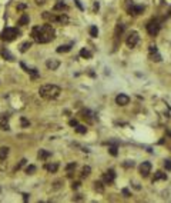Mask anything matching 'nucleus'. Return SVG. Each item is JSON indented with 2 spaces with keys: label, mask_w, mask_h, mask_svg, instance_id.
Listing matches in <instances>:
<instances>
[{
  "label": "nucleus",
  "mask_w": 171,
  "mask_h": 203,
  "mask_svg": "<svg viewBox=\"0 0 171 203\" xmlns=\"http://www.w3.org/2000/svg\"><path fill=\"white\" fill-rule=\"evenodd\" d=\"M79 116L82 117L83 120H87V123H93L94 122V114H93V112H90V110H87V109H83L82 112L79 113Z\"/></svg>",
  "instance_id": "6e6552de"
},
{
  "label": "nucleus",
  "mask_w": 171,
  "mask_h": 203,
  "mask_svg": "<svg viewBox=\"0 0 171 203\" xmlns=\"http://www.w3.org/2000/svg\"><path fill=\"white\" fill-rule=\"evenodd\" d=\"M57 17L58 16L54 15V13H49V12H44V13H43V19L50 22V23H57Z\"/></svg>",
  "instance_id": "f8f14e48"
},
{
  "label": "nucleus",
  "mask_w": 171,
  "mask_h": 203,
  "mask_svg": "<svg viewBox=\"0 0 171 203\" xmlns=\"http://www.w3.org/2000/svg\"><path fill=\"white\" fill-rule=\"evenodd\" d=\"M90 172H91V167H90V166H84L82 170V178H87L90 175Z\"/></svg>",
  "instance_id": "bb28decb"
},
{
  "label": "nucleus",
  "mask_w": 171,
  "mask_h": 203,
  "mask_svg": "<svg viewBox=\"0 0 171 203\" xmlns=\"http://www.w3.org/2000/svg\"><path fill=\"white\" fill-rule=\"evenodd\" d=\"M127 12L130 13L131 16H139V15H141L144 12V6H141V4H133L131 3L130 7H127Z\"/></svg>",
  "instance_id": "423d86ee"
},
{
  "label": "nucleus",
  "mask_w": 171,
  "mask_h": 203,
  "mask_svg": "<svg viewBox=\"0 0 171 203\" xmlns=\"http://www.w3.org/2000/svg\"><path fill=\"white\" fill-rule=\"evenodd\" d=\"M147 32L150 36H157L158 32H160V29H161V22L158 20V19H153V20H150L148 23H147Z\"/></svg>",
  "instance_id": "20e7f679"
},
{
  "label": "nucleus",
  "mask_w": 171,
  "mask_h": 203,
  "mask_svg": "<svg viewBox=\"0 0 171 203\" xmlns=\"http://www.w3.org/2000/svg\"><path fill=\"white\" fill-rule=\"evenodd\" d=\"M32 36L37 43H49L56 37V32L51 27V25L36 26V27H33Z\"/></svg>",
  "instance_id": "f257e3e1"
},
{
  "label": "nucleus",
  "mask_w": 171,
  "mask_h": 203,
  "mask_svg": "<svg viewBox=\"0 0 171 203\" xmlns=\"http://www.w3.org/2000/svg\"><path fill=\"white\" fill-rule=\"evenodd\" d=\"M34 172H36V166H33V164H30V166L26 167V173H27V175H33Z\"/></svg>",
  "instance_id": "473e14b6"
},
{
  "label": "nucleus",
  "mask_w": 171,
  "mask_h": 203,
  "mask_svg": "<svg viewBox=\"0 0 171 203\" xmlns=\"http://www.w3.org/2000/svg\"><path fill=\"white\" fill-rule=\"evenodd\" d=\"M57 23H60V25H67L69 23V17L66 16V15H58V17H57Z\"/></svg>",
  "instance_id": "4be33fe9"
},
{
  "label": "nucleus",
  "mask_w": 171,
  "mask_h": 203,
  "mask_svg": "<svg viewBox=\"0 0 171 203\" xmlns=\"http://www.w3.org/2000/svg\"><path fill=\"white\" fill-rule=\"evenodd\" d=\"M9 149L7 146H3V147H0V160H6V157L9 156Z\"/></svg>",
  "instance_id": "dca6fc26"
},
{
  "label": "nucleus",
  "mask_w": 171,
  "mask_h": 203,
  "mask_svg": "<svg viewBox=\"0 0 171 203\" xmlns=\"http://www.w3.org/2000/svg\"><path fill=\"white\" fill-rule=\"evenodd\" d=\"M70 126H73V127H76V126H77V124H79V122H77V120H76V119H74V120H70Z\"/></svg>",
  "instance_id": "4c0bfd02"
},
{
  "label": "nucleus",
  "mask_w": 171,
  "mask_h": 203,
  "mask_svg": "<svg viewBox=\"0 0 171 203\" xmlns=\"http://www.w3.org/2000/svg\"><path fill=\"white\" fill-rule=\"evenodd\" d=\"M23 9H26V4H25V3H20V4L17 6V10H23Z\"/></svg>",
  "instance_id": "ea45409f"
},
{
  "label": "nucleus",
  "mask_w": 171,
  "mask_h": 203,
  "mask_svg": "<svg viewBox=\"0 0 171 203\" xmlns=\"http://www.w3.org/2000/svg\"><path fill=\"white\" fill-rule=\"evenodd\" d=\"M150 59H151L153 62H160V60H161V56L158 55V52H155V53H150Z\"/></svg>",
  "instance_id": "cd10ccee"
},
{
  "label": "nucleus",
  "mask_w": 171,
  "mask_h": 203,
  "mask_svg": "<svg viewBox=\"0 0 171 203\" xmlns=\"http://www.w3.org/2000/svg\"><path fill=\"white\" fill-rule=\"evenodd\" d=\"M26 162H27V160H26V159H23L22 162H20V163H19V164H17L16 170H19V169H22V167H23V166H25V164H26Z\"/></svg>",
  "instance_id": "c9c22d12"
},
{
  "label": "nucleus",
  "mask_w": 171,
  "mask_h": 203,
  "mask_svg": "<svg viewBox=\"0 0 171 203\" xmlns=\"http://www.w3.org/2000/svg\"><path fill=\"white\" fill-rule=\"evenodd\" d=\"M61 93V89L56 86V84H43L40 89H39V95L43 99H47V100H53L57 99Z\"/></svg>",
  "instance_id": "f03ea898"
},
{
  "label": "nucleus",
  "mask_w": 171,
  "mask_h": 203,
  "mask_svg": "<svg viewBox=\"0 0 171 203\" xmlns=\"http://www.w3.org/2000/svg\"><path fill=\"white\" fill-rule=\"evenodd\" d=\"M22 67H23V69H25L26 72H27V73H29L30 76H32L33 79H36V77L39 76V73L36 72V69H29V67H26V66H25V63H22Z\"/></svg>",
  "instance_id": "f3484780"
},
{
  "label": "nucleus",
  "mask_w": 171,
  "mask_h": 203,
  "mask_svg": "<svg viewBox=\"0 0 171 203\" xmlns=\"http://www.w3.org/2000/svg\"><path fill=\"white\" fill-rule=\"evenodd\" d=\"M115 103L120 106H126L130 103V97H128L127 95H118V96L115 97Z\"/></svg>",
  "instance_id": "9d476101"
},
{
  "label": "nucleus",
  "mask_w": 171,
  "mask_h": 203,
  "mask_svg": "<svg viewBox=\"0 0 171 203\" xmlns=\"http://www.w3.org/2000/svg\"><path fill=\"white\" fill-rule=\"evenodd\" d=\"M108 150H110V153L113 154V156H117V147H115V146L108 147Z\"/></svg>",
  "instance_id": "f704fd0d"
},
{
  "label": "nucleus",
  "mask_w": 171,
  "mask_h": 203,
  "mask_svg": "<svg viewBox=\"0 0 171 203\" xmlns=\"http://www.w3.org/2000/svg\"><path fill=\"white\" fill-rule=\"evenodd\" d=\"M74 129H76V132H77V133H80V135H86V133H87V127H86V126H83V124H77Z\"/></svg>",
  "instance_id": "393cba45"
},
{
  "label": "nucleus",
  "mask_w": 171,
  "mask_h": 203,
  "mask_svg": "<svg viewBox=\"0 0 171 203\" xmlns=\"http://www.w3.org/2000/svg\"><path fill=\"white\" fill-rule=\"evenodd\" d=\"M76 166H77L76 163H70V164H67V166H66V170H67V173H69V176H70V175H71V172L76 169Z\"/></svg>",
  "instance_id": "7c9ffc66"
},
{
  "label": "nucleus",
  "mask_w": 171,
  "mask_h": 203,
  "mask_svg": "<svg viewBox=\"0 0 171 203\" xmlns=\"http://www.w3.org/2000/svg\"><path fill=\"white\" fill-rule=\"evenodd\" d=\"M22 124H23V126H29V122H27V120H26V119H22Z\"/></svg>",
  "instance_id": "79ce46f5"
},
{
  "label": "nucleus",
  "mask_w": 171,
  "mask_h": 203,
  "mask_svg": "<svg viewBox=\"0 0 171 203\" xmlns=\"http://www.w3.org/2000/svg\"><path fill=\"white\" fill-rule=\"evenodd\" d=\"M54 12H61L63 13V10H67V6H66L64 1H61V0H58L56 4H54V7H53Z\"/></svg>",
  "instance_id": "2eb2a0df"
},
{
  "label": "nucleus",
  "mask_w": 171,
  "mask_h": 203,
  "mask_svg": "<svg viewBox=\"0 0 171 203\" xmlns=\"http://www.w3.org/2000/svg\"><path fill=\"white\" fill-rule=\"evenodd\" d=\"M123 195L126 196V197H128V196H130V192H128V189H123Z\"/></svg>",
  "instance_id": "58836bf2"
},
{
  "label": "nucleus",
  "mask_w": 171,
  "mask_h": 203,
  "mask_svg": "<svg viewBox=\"0 0 171 203\" xmlns=\"http://www.w3.org/2000/svg\"><path fill=\"white\" fill-rule=\"evenodd\" d=\"M0 126L3 130H9V114L1 113L0 114Z\"/></svg>",
  "instance_id": "9b49d317"
},
{
  "label": "nucleus",
  "mask_w": 171,
  "mask_h": 203,
  "mask_svg": "<svg viewBox=\"0 0 171 203\" xmlns=\"http://www.w3.org/2000/svg\"><path fill=\"white\" fill-rule=\"evenodd\" d=\"M114 179H115V172H114L113 169L107 170L106 173H104V176H103V180L106 182L107 185H111V183L114 182Z\"/></svg>",
  "instance_id": "1a4fd4ad"
},
{
  "label": "nucleus",
  "mask_w": 171,
  "mask_h": 203,
  "mask_svg": "<svg viewBox=\"0 0 171 203\" xmlns=\"http://www.w3.org/2000/svg\"><path fill=\"white\" fill-rule=\"evenodd\" d=\"M37 157H39L40 160H46V159H49L50 157V152H47V150H39Z\"/></svg>",
  "instance_id": "6ab92c4d"
},
{
  "label": "nucleus",
  "mask_w": 171,
  "mask_h": 203,
  "mask_svg": "<svg viewBox=\"0 0 171 203\" xmlns=\"http://www.w3.org/2000/svg\"><path fill=\"white\" fill-rule=\"evenodd\" d=\"M71 50V44H64V46H58L57 52L58 53H66V52H70Z\"/></svg>",
  "instance_id": "b1692460"
},
{
  "label": "nucleus",
  "mask_w": 171,
  "mask_h": 203,
  "mask_svg": "<svg viewBox=\"0 0 171 203\" xmlns=\"http://www.w3.org/2000/svg\"><path fill=\"white\" fill-rule=\"evenodd\" d=\"M164 167H165V170L171 172V162L170 160H165V162H164Z\"/></svg>",
  "instance_id": "72a5a7b5"
},
{
  "label": "nucleus",
  "mask_w": 171,
  "mask_h": 203,
  "mask_svg": "<svg viewBox=\"0 0 171 203\" xmlns=\"http://www.w3.org/2000/svg\"><path fill=\"white\" fill-rule=\"evenodd\" d=\"M94 189H96L97 192H100V193H101V192L104 190V187H103V183H101V182H94Z\"/></svg>",
  "instance_id": "2f4dec72"
},
{
  "label": "nucleus",
  "mask_w": 171,
  "mask_h": 203,
  "mask_svg": "<svg viewBox=\"0 0 171 203\" xmlns=\"http://www.w3.org/2000/svg\"><path fill=\"white\" fill-rule=\"evenodd\" d=\"M29 15H26V13H23L22 15V17L19 19V26H26V25H29Z\"/></svg>",
  "instance_id": "a211bd4d"
},
{
  "label": "nucleus",
  "mask_w": 171,
  "mask_h": 203,
  "mask_svg": "<svg viewBox=\"0 0 171 203\" xmlns=\"http://www.w3.org/2000/svg\"><path fill=\"white\" fill-rule=\"evenodd\" d=\"M124 25L123 23H118L117 25V27H115V32H114V36H115V40H118L120 37H121V34H123V32H124Z\"/></svg>",
  "instance_id": "4468645a"
},
{
  "label": "nucleus",
  "mask_w": 171,
  "mask_h": 203,
  "mask_svg": "<svg viewBox=\"0 0 171 203\" xmlns=\"http://www.w3.org/2000/svg\"><path fill=\"white\" fill-rule=\"evenodd\" d=\"M46 1H47V0H36V3H37V4H44Z\"/></svg>",
  "instance_id": "37998d69"
},
{
  "label": "nucleus",
  "mask_w": 171,
  "mask_h": 203,
  "mask_svg": "<svg viewBox=\"0 0 171 203\" xmlns=\"http://www.w3.org/2000/svg\"><path fill=\"white\" fill-rule=\"evenodd\" d=\"M80 56L84 57V59H90V57H91V53H90L87 49H82L80 50Z\"/></svg>",
  "instance_id": "c756f323"
},
{
  "label": "nucleus",
  "mask_w": 171,
  "mask_h": 203,
  "mask_svg": "<svg viewBox=\"0 0 171 203\" xmlns=\"http://www.w3.org/2000/svg\"><path fill=\"white\" fill-rule=\"evenodd\" d=\"M140 40V36L137 32H130V34L127 36V39H126V43H127V46L133 49V47H136L137 46V43Z\"/></svg>",
  "instance_id": "39448f33"
},
{
  "label": "nucleus",
  "mask_w": 171,
  "mask_h": 203,
  "mask_svg": "<svg viewBox=\"0 0 171 203\" xmlns=\"http://www.w3.org/2000/svg\"><path fill=\"white\" fill-rule=\"evenodd\" d=\"M1 56L4 57L6 60H9V62H13V60H14V57L12 56V55H10V52H9V50H6V49L1 50Z\"/></svg>",
  "instance_id": "5701e85b"
},
{
  "label": "nucleus",
  "mask_w": 171,
  "mask_h": 203,
  "mask_svg": "<svg viewBox=\"0 0 171 203\" xmlns=\"http://www.w3.org/2000/svg\"><path fill=\"white\" fill-rule=\"evenodd\" d=\"M148 50H150V53H155V52H158V50H157V46H154V44H151Z\"/></svg>",
  "instance_id": "e433bc0d"
},
{
  "label": "nucleus",
  "mask_w": 171,
  "mask_h": 203,
  "mask_svg": "<svg viewBox=\"0 0 171 203\" xmlns=\"http://www.w3.org/2000/svg\"><path fill=\"white\" fill-rule=\"evenodd\" d=\"M79 186H80V183H79V182H76V183H73V185H71V187H73V189H79Z\"/></svg>",
  "instance_id": "a19ab883"
},
{
  "label": "nucleus",
  "mask_w": 171,
  "mask_h": 203,
  "mask_svg": "<svg viewBox=\"0 0 171 203\" xmlns=\"http://www.w3.org/2000/svg\"><path fill=\"white\" fill-rule=\"evenodd\" d=\"M30 47H32V41H25V43L20 46V52H22V53H25L26 50L30 49Z\"/></svg>",
  "instance_id": "a878e982"
},
{
  "label": "nucleus",
  "mask_w": 171,
  "mask_h": 203,
  "mask_svg": "<svg viewBox=\"0 0 171 203\" xmlns=\"http://www.w3.org/2000/svg\"><path fill=\"white\" fill-rule=\"evenodd\" d=\"M20 36V30H17L16 27H6L3 32L0 33V39L3 41H12L17 39Z\"/></svg>",
  "instance_id": "7ed1b4c3"
},
{
  "label": "nucleus",
  "mask_w": 171,
  "mask_h": 203,
  "mask_svg": "<svg viewBox=\"0 0 171 203\" xmlns=\"http://www.w3.org/2000/svg\"><path fill=\"white\" fill-rule=\"evenodd\" d=\"M90 36H91V37H97L98 36V29L96 26H91V27H90Z\"/></svg>",
  "instance_id": "c85d7f7f"
},
{
  "label": "nucleus",
  "mask_w": 171,
  "mask_h": 203,
  "mask_svg": "<svg viewBox=\"0 0 171 203\" xmlns=\"http://www.w3.org/2000/svg\"><path fill=\"white\" fill-rule=\"evenodd\" d=\"M46 66L49 67L50 70H56L57 67L60 66V62H58V60H54V59H50V60L46 62Z\"/></svg>",
  "instance_id": "ddd939ff"
},
{
  "label": "nucleus",
  "mask_w": 171,
  "mask_h": 203,
  "mask_svg": "<svg viewBox=\"0 0 171 203\" xmlns=\"http://www.w3.org/2000/svg\"><path fill=\"white\" fill-rule=\"evenodd\" d=\"M46 169H47L50 173H56L57 169H58V164H57V163H49V164H46Z\"/></svg>",
  "instance_id": "412c9836"
},
{
  "label": "nucleus",
  "mask_w": 171,
  "mask_h": 203,
  "mask_svg": "<svg viewBox=\"0 0 171 203\" xmlns=\"http://www.w3.org/2000/svg\"><path fill=\"white\" fill-rule=\"evenodd\" d=\"M161 179H167V175L164 172H155L154 178H153V182H157V180H161Z\"/></svg>",
  "instance_id": "aec40b11"
},
{
  "label": "nucleus",
  "mask_w": 171,
  "mask_h": 203,
  "mask_svg": "<svg viewBox=\"0 0 171 203\" xmlns=\"http://www.w3.org/2000/svg\"><path fill=\"white\" fill-rule=\"evenodd\" d=\"M150 172H151V163L150 162H143L140 164V175L143 178H147L150 175Z\"/></svg>",
  "instance_id": "0eeeda50"
}]
</instances>
